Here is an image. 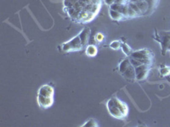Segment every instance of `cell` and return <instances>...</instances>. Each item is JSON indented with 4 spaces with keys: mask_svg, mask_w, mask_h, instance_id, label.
Segmentation results:
<instances>
[{
    "mask_svg": "<svg viewBox=\"0 0 170 127\" xmlns=\"http://www.w3.org/2000/svg\"><path fill=\"white\" fill-rule=\"evenodd\" d=\"M82 43L80 40L79 36H76L73 39H71L69 43H64L62 45V49L64 51L69 52V51H75V50H79L82 48Z\"/></svg>",
    "mask_w": 170,
    "mask_h": 127,
    "instance_id": "obj_2",
    "label": "cell"
},
{
    "mask_svg": "<svg viewBox=\"0 0 170 127\" xmlns=\"http://www.w3.org/2000/svg\"><path fill=\"white\" fill-rule=\"evenodd\" d=\"M130 60H128V59H125V60H123L121 63H120V65H119V70L120 72L123 74V72L126 70L129 67V65H130Z\"/></svg>",
    "mask_w": 170,
    "mask_h": 127,
    "instance_id": "obj_9",
    "label": "cell"
},
{
    "mask_svg": "<svg viewBox=\"0 0 170 127\" xmlns=\"http://www.w3.org/2000/svg\"><path fill=\"white\" fill-rule=\"evenodd\" d=\"M132 3H137L139 1H141V0H130Z\"/></svg>",
    "mask_w": 170,
    "mask_h": 127,
    "instance_id": "obj_22",
    "label": "cell"
},
{
    "mask_svg": "<svg viewBox=\"0 0 170 127\" xmlns=\"http://www.w3.org/2000/svg\"><path fill=\"white\" fill-rule=\"evenodd\" d=\"M121 46H122V44L119 41H114L111 43V48L113 49H118L119 48H121Z\"/></svg>",
    "mask_w": 170,
    "mask_h": 127,
    "instance_id": "obj_17",
    "label": "cell"
},
{
    "mask_svg": "<svg viewBox=\"0 0 170 127\" xmlns=\"http://www.w3.org/2000/svg\"><path fill=\"white\" fill-rule=\"evenodd\" d=\"M148 72V65L147 64H141L138 67L135 68V75H136V79L143 80L145 79L147 76Z\"/></svg>",
    "mask_w": 170,
    "mask_h": 127,
    "instance_id": "obj_4",
    "label": "cell"
},
{
    "mask_svg": "<svg viewBox=\"0 0 170 127\" xmlns=\"http://www.w3.org/2000/svg\"><path fill=\"white\" fill-rule=\"evenodd\" d=\"M89 32H90V30L89 28H84L79 34L80 40H81V43H82L83 46H85L88 43V42H89Z\"/></svg>",
    "mask_w": 170,
    "mask_h": 127,
    "instance_id": "obj_7",
    "label": "cell"
},
{
    "mask_svg": "<svg viewBox=\"0 0 170 127\" xmlns=\"http://www.w3.org/2000/svg\"><path fill=\"white\" fill-rule=\"evenodd\" d=\"M128 5H129L131 8L133 9L134 10H135L137 15H140V14L142 13V12H141V11H140V9H139V7H138V6H137V4H135V3H132V2H130Z\"/></svg>",
    "mask_w": 170,
    "mask_h": 127,
    "instance_id": "obj_15",
    "label": "cell"
},
{
    "mask_svg": "<svg viewBox=\"0 0 170 127\" xmlns=\"http://www.w3.org/2000/svg\"><path fill=\"white\" fill-rule=\"evenodd\" d=\"M137 4V6L139 7V9H140V11L142 13H145L148 9L149 7V4L147 3L146 0H141V1H139L137 3H135Z\"/></svg>",
    "mask_w": 170,
    "mask_h": 127,
    "instance_id": "obj_10",
    "label": "cell"
},
{
    "mask_svg": "<svg viewBox=\"0 0 170 127\" xmlns=\"http://www.w3.org/2000/svg\"><path fill=\"white\" fill-rule=\"evenodd\" d=\"M131 58L139 60L144 64H147L150 63V53L146 50H139L131 54Z\"/></svg>",
    "mask_w": 170,
    "mask_h": 127,
    "instance_id": "obj_3",
    "label": "cell"
},
{
    "mask_svg": "<svg viewBox=\"0 0 170 127\" xmlns=\"http://www.w3.org/2000/svg\"><path fill=\"white\" fill-rule=\"evenodd\" d=\"M54 88L49 86V85H44L42 88H40L38 91V94L39 95L44 96V97H48V98H53L54 96Z\"/></svg>",
    "mask_w": 170,
    "mask_h": 127,
    "instance_id": "obj_6",
    "label": "cell"
},
{
    "mask_svg": "<svg viewBox=\"0 0 170 127\" xmlns=\"http://www.w3.org/2000/svg\"><path fill=\"white\" fill-rule=\"evenodd\" d=\"M107 108L109 113L117 119H123L128 115L127 105L117 98H112L108 101Z\"/></svg>",
    "mask_w": 170,
    "mask_h": 127,
    "instance_id": "obj_1",
    "label": "cell"
},
{
    "mask_svg": "<svg viewBox=\"0 0 170 127\" xmlns=\"http://www.w3.org/2000/svg\"><path fill=\"white\" fill-rule=\"evenodd\" d=\"M168 73H169V69H168V68H167V69H162V70H161V74H162V75L167 76Z\"/></svg>",
    "mask_w": 170,
    "mask_h": 127,
    "instance_id": "obj_20",
    "label": "cell"
},
{
    "mask_svg": "<svg viewBox=\"0 0 170 127\" xmlns=\"http://www.w3.org/2000/svg\"><path fill=\"white\" fill-rule=\"evenodd\" d=\"M95 39L97 40V42H102L104 40V35L102 33H98L96 36H95Z\"/></svg>",
    "mask_w": 170,
    "mask_h": 127,
    "instance_id": "obj_19",
    "label": "cell"
},
{
    "mask_svg": "<svg viewBox=\"0 0 170 127\" xmlns=\"http://www.w3.org/2000/svg\"><path fill=\"white\" fill-rule=\"evenodd\" d=\"M129 60H130V63L134 66L135 68L138 67V66H139V65H141V64H143L141 62H139V60H135V59H134V58H130L129 59Z\"/></svg>",
    "mask_w": 170,
    "mask_h": 127,
    "instance_id": "obj_16",
    "label": "cell"
},
{
    "mask_svg": "<svg viewBox=\"0 0 170 127\" xmlns=\"http://www.w3.org/2000/svg\"><path fill=\"white\" fill-rule=\"evenodd\" d=\"M86 53L89 56H95L97 53V48L95 46H93V45L89 46L87 48V50H86Z\"/></svg>",
    "mask_w": 170,
    "mask_h": 127,
    "instance_id": "obj_12",
    "label": "cell"
},
{
    "mask_svg": "<svg viewBox=\"0 0 170 127\" xmlns=\"http://www.w3.org/2000/svg\"><path fill=\"white\" fill-rule=\"evenodd\" d=\"M121 48H122V49H123V52L125 53V54H127V55H129L131 53V48L127 45V44L123 43L122 44V46H121Z\"/></svg>",
    "mask_w": 170,
    "mask_h": 127,
    "instance_id": "obj_14",
    "label": "cell"
},
{
    "mask_svg": "<svg viewBox=\"0 0 170 127\" xmlns=\"http://www.w3.org/2000/svg\"><path fill=\"white\" fill-rule=\"evenodd\" d=\"M110 15H111V17L113 20H120L123 18V14H121L118 11H116V10H112V9L110 10Z\"/></svg>",
    "mask_w": 170,
    "mask_h": 127,
    "instance_id": "obj_11",
    "label": "cell"
},
{
    "mask_svg": "<svg viewBox=\"0 0 170 127\" xmlns=\"http://www.w3.org/2000/svg\"><path fill=\"white\" fill-rule=\"evenodd\" d=\"M77 3H78V0H65L64 4H65L66 7L71 8V7H73Z\"/></svg>",
    "mask_w": 170,
    "mask_h": 127,
    "instance_id": "obj_13",
    "label": "cell"
},
{
    "mask_svg": "<svg viewBox=\"0 0 170 127\" xmlns=\"http://www.w3.org/2000/svg\"><path fill=\"white\" fill-rule=\"evenodd\" d=\"M106 3H107V4H110V5H111V4H114L115 3V0H106Z\"/></svg>",
    "mask_w": 170,
    "mask_h": 127,
    "instance_id": "obj_21",
    "label": "cell"
},
{
    "mask_svg": "<svg viewBox=\"0 0 170 127\" xmlns=\"http://www.w3.org/2000/svg\"><path fill=\"white\" fill-rule=\"evenodd\" d=\"M128 15L129 16V17H135V16L138 15L136 14V12H135L133 9L131 8L129 5H128Z\"/></svg>",
    "mask_w": 170,
    "mask_h": 127,
    "instance_id": "obj_18",
    "label": "cell"
},
{
    "mask_svg": "<svg viewBox=\"0 0 170 127\" xmlns=\"http://www.w3.org/2000/svg\"><path fill=\"white\" fill-rule=\"evenodd\" d=\"M38 102L40 107L44 108H48L53 104V98H48V97H44V96L38 94Z\"/></svg>",
    "mask_w": 170,
    "mask_h": 127,
    "instance_id": "obj_5",
    "label": "cell"
},
{
    "mask_svg": "<svg viewBox=\"0 0 170 127\" xmlns=\"http://www.w3.org/2000/svg\"><path fill=\"white\" fill-rule=\"evenodd\" d=\"M123 76L126 77L128 79H135L136 78V75H135V68L130 64L129 67L123 73Z\"/></svg>",
    "mask_w": 170,
    "mask_h": 127,
    "instance_id": "obj_8",
    "label": "cell"
}]
</instances>
